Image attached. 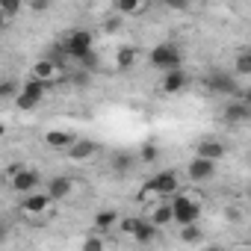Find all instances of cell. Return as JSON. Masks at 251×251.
I'll return each mask as SVG.
<instances>
[{
	"instance_id": "cell-1",
	"label": "cell",
	"mask_w": 251,
	"mask_h": 251,
	"mask_svg": "<svg viewBox=\"0 0 251 251\" xmlns=\"http://www.w3.org/2000/svg\"><path fill=\"white\" fill-rule=\"evenodd\" d=\"M148 195H157V198H175V195H180V177H177V172H160L157 177H151L145 183V189L139 192V201H145Z\"/></svg>"
},
{
	"instance_id": "cell-2",
	"label": "cell",
	"mask_w": 251,
	"mask_h": 251,
	"mask_svg": "<svg viewBox=\"0 0 251 251\" xmlns=\"http://www.w3.org/2000/svg\"><path fill=\"white\" fill-rule=\"evenodd\" d=\"M172 210H175V222L180 227L198 225V219H201V201L192 198V195H186V192H180V195L172 198Z\"/></svg>"
},
{
	"instance_id": "cell-3",
	"label": "cell",
	"mask_w": 251,
	"mask_h": 251,
	"mask_svg": "<svg viewBox=\"0 0 251 251\" xmlns=\"http://www.w3.org/2000/svg\"><path fill=\"white\" fill-rule=\"evenodd\" d=\"M62 53L65 56H71V59H86L89 53H95V48H92V33L89 30H71L68 36H65V42H62Z\"/></svg>"
},
{
	"instance_id": "cell-4",
	"label": "cell",
	"mask_w": 251,
	"mask_h": 251,
	"mask_svg": "<svg viewBox=\"0 0 251 251\" xmlns=\"http://www.w3.org/2000/svg\"><path fill=\"white\" fill-rule=\"evenodd\" d=\"M148 62H151L154 68H160L163 74L177 71V68H180V50H177L175 45H169V42L154 45V48H151V53H148Z\"/></svg>"
},
{
	"instance_id": "cell-5",
	"label": "cell",
	"mask_w": 251,
	"mask_h": 251,
	"mask_svg": "<svg viewBox=\"0 0 251 251\" xmlns=\"http://www.w3.org/2000/svg\"><path fill=\"white\" fill-rule=\"evenodd\" d=\"M48 95V83H39V80H27L24 83V89H21V95H18V106L21 109H33V106H39L42 103V98Z\"/></svg>"
},
{
	"instance_id": "cell-6",
	"label": "cell",
	"mask_w": 251,
	"mask_h": 251,
	"mask_svg": "<svg viewBox=\"0 0 251 251\" xmlns=\"http://www.w3.org/2000/svg\"><path fill=\"white\" fill-rule=\"evenodd\" d=\"M53 207V198L48 195V189H39V192H30L21 198V213H30V216H39V213H48Z\"/></svg>"
},
{
	"instance_id": "cell-7",
	"label": "cell",
	"mask_w": 251,
	"mask_h": 251,
	"mask_svg": "<svg viewBox=\"0 0 251 251\" xmlns=\"http://www.w3.org/2000/svg\"><path fill=\"white\" fill-rule=\"evenodd\" d=\"M207 89H213L216 95H233L236 92V77L222 71V68H213L207 74Z\"/></svg>"
},
{
	"instance_id": "cell-8",
	"label": "cell",
	"mask_w": 251,
	"mask_h": 251,
	"mask_svg": "<svg viewBox=\"0 0 251 251\" xmlns=\"http://www.w3.org/2000/svg\"><path fill=\"white\" fill-rule=\"evenodd\" d=\"M186 175H189V180L204 183V180H210V177L216 175V163H210V160H204V157H192L189 166H186Z\"/></svg>"
},
{
	"instance_id": "cell-9",
	"label": "cell",
	"mask_w": 251,
	"mask_h": 251,
	"mask_svg": "<svg viewBox=\"0 0 251 251\" xmlns=\"http://www.w3.org/2000/svg\"><path fill=\"white\" fill-rule=\"evenodd\" d=\"M39 172H33V169H24L21 175H15L12 177V189L15 192H21V198L24 195H30V192H39Z\"/></svg>"
},
{
	"instance_id": "cell-10",
	"label": "cell",
	"mask_w": 251,
	"mask_h": 251,
	"mask_svg": "<svg viewBox=\"0 0 251 251\" xmlns=\"http://www.w3.org/2000/svg\"><path fill=\"white\" fill-rule=\"evenodd\" d=\"M65 154H68L71 163H86V160H92V157L98 154V142H92V139H77Z\"/></svg>"
},
{
	"instance_id": "cell-11",
	"label": "cell",
	"mask_w": 251,
	"mask_h": 251,
	"mask_svg": "<svg viewBox=\"0 0 251 251\" xmlns=\"http://www.w3.org/2000/svg\"><path fill=\"white\" fill-rule=\"evenodd\" d=\"M71 189H74V180H71V177H65V175H59V177H50V180H48V195H50L53 201L68 198V195H71Z\"/></svg>"
},
{
	"instance_id": "cell-12",
	"label": "cell",
	"mask_w": 251,
	"mask_h": 251,
	"mask_svg": "<svg viewBox=\"0 0 251 251\" xmlns=\"http://www.w3.org/2000/svg\"><path fill=\"white\" fill-rule=\"evenodd\" d=\"M45 142H48V148L68 151V148L77 142V136H74V133H68V130H48V133H45Z\"/></svg>"
},
{
	"instance_id": "cell-13",
	"label": "cell",
	"mask_w": 251,
	"mask_h": 251,
	"mask_svg": "<svg viewBox=\"0 0 251 251\" xmlns=\"http://www.w3.org/2000/svg\"><path fill=\"white\" fill-rule=\"evenodd\" d=\"M195 157H204V160H210V163H219L222 157H225V145L222 142H216V139H201L198 142V154Z\"/></svg>"
},
{
	"instance_id": "cell-14",
	"label": "cell",
	"mask_w": 251,
	"mask_h": 251,
	"mask_svg": "<svg viewBox=\"0 0 251 251\" xmlns=\"http://www.w3.org/2000/svg\"><path fill=\"white\" fill-rule=\"evenodd\" d=\"M148 9H151L148 0H118V3H115V12L118 15H142Z\"/></svg>"
},
{
	"instance_id": "cell-15",
	"label": "cell",
	"mask_w": 251,
	"mask_h": 251,
	"mask_svg": "<svg viewBox=\"0 0 251 251\" xmlns=\"http://www.w3.org/2000/svg\"><path fill=\"white\" fill-rule=\"evenodd\" d=\"M53 74H56V65H53L50 59H39V62L30 68V77H33V80H39V83H50V80H53Z\"/></svg>"
},
{
	"instance_id": "cell-16",
	"label": "cell",
	"mask_w": 251,
	"mask_h": 251,
	"mask_svg": "<svg viewBox=\"0 0 251 251\" xmlns=\"http://www.w3.org/2000/svg\"><path fill=\"white\" fill-rule=\"evenodd\" d=\"M183 86H186V74H183L180 68L163 74V92H166V95H175V92H180Z\"/></svg>"
},
{
	"instance_id": "cell-17",
	"label": "cell",
	"mask_w": 251,
	"mask_h": 251,
	"mask_svg": "<svg viewBox=\"0 0 251 251\" xmlns=\"http://www.w3.org/2000/svg\"><path fill=\"white\" fill-rule=\"evenodd\" d=\"M157 227H163V225H169V222H175V210H172V201H163V204H157L154 210H151V216H148Z\"/></svg>"
},
{
	"instance_id": "cell-18",
	"label": "cell",
	"mask_w": 251,
	"mask_h": 251,
	"mask_svg": "<svg viewBox=\"0 0 251 251\" xmlns=\"http://www.w3.org/2000/svg\"><path fill=\"white\" fill-rule=\"evenodd\" d=\"M248 115H251V106H248L242 98H239V103L233 100V103L225 106V118H227V121H248Z\"/></svg>"
},
{
	"instance_id": "cell-19",
	"label": "cell",
	"mask_w": 251,
	"mask_h": 251,
	"mask_svg": "<svg viewBox=\"0 0 251 251\" xmlns=\"http://www.w3.org/2000/svg\"><path fill=\"white\" fill-rule=\"evenodd\" d=\"M118 225H121V219H118L115 210H100V213H95V227H98V230H112V227H118Z\"/></svg>"
},
{
	"instance_id": "cell-20",
	"label": "cell",
	"mask_w": 251,
	"mask_h": 251,
	"mask_svg": "<svg viewBox=\"0 0 251 251\" xmlns=\"http://www.w3.org/2000/svg\"><path fill=\"white\" fill-rule=\"evenodd\" d=\"M133 239H136V242H154V239H157V225H154L151 219H142V225H139V230H136Z\"/></svg>"
},
{
	"instance_id": "cell-21",
	"label": "cell",
	"mask_w": 251,
	"mask_h": 251,
	"mask_svg": "<svg viewBox=\"0 0 251 251\" xmlns=\"http://www.w3.org/2000/svg\"><path fill=\"white\" fill-rule=\"evenodd\" d=\"M139 59V53H136V48H118V53H115V62H118V68H130L133 62Z\"/></svg>"
},
{
	"instance_id": "cell-22",
	"label": "cell",
	"mask_w": 251,
	"mask_h": 251,
	"mask_svg": "<svg viewBox=\"0 0 251 251\" xmlns=\"http://www.w3.org/2000/svg\"><path fill=\"white\" fill-rule=\"evenodd\" d=\"M233 68H236V74H242V77H251V48H245V50H239V53H236V62H233Z\"/></svg>"
},
{
	"instance_id": "cell-23",
	"label": "cell",
	"mask_w": 251,
	"mask_h": 251,
	"mask_svg": "<svg viewBox=\"0 0 251 251\" xmlns=\"http://www.w3.org/2000/svg\"><path fill=\"white\" fill-rule=\"evenodd\" d=\"M139 225H142V216H130V219H121L118 230H121V233H127V236H136Z\"/></svg>"
},
{
	"instance_id": "cell-24",
	"label": "cell",
	"mask_w": 251,
	"mask_h": 251,
	"mask_svg": "<svg viewBox=\"0 0 251 251\" xmlns=\"http://www.w3.org/2000/svg\"><path fill=\"white\" fill-rule=\"evenodd\" d=\"M198 239H201L198 225H186V227H180V242H198Z\"/></svg>"
},
{
	"instance_id": "cell-25",
	"label": "cell",
	"mask_w": 251,
	"mask_h": 251,
	"mask_svg": "<svg viewBox=\"0 0 251 251\" xmlns=\"http://www.w3.org/2000/svg\"><path fill=\"white\" fill-rule=\"evenodd\" d=\"M80 251H103V236H86L83 239V245H80Z\"/></svg>"
},
{
	"instance_id": "cell-26",
	"label": "cell",
	"mask_w": 251,
	"mask_h": 251,
	"mask_svg": "<svg viewBox=\"0 0 251 251\" xmlns=\"http://www.w3.org/2000/svg\"><path fill=\"white\" fill-rule=\"evenodd\" d=\"M15 92H18L15 80H3V83H0V98H6V100H9V98H15ZM18 95H21V92H18ZM15 100H18V98H15Z\"/></svg>"
},
{
	"instance_id": "cell-27",
	"label": "cell",
	"mask_w": 251,
	"mask_h": 251,
	"mask_svg": "<svg viewBox=\"0 0 251 251\" xmlns=\"http://www.w3.org/2000/svg\"><path fill=\"white\" fill-rule=\"evenodd\" d=\"M142 160H145V163H154V160H157V148H154V145H145V148H142Z\"/></svg>"
},
{
	"instance_id": "cell-28",
	"label": "cell",
	"mask_w": 251,
	"mask_h": 251,
	"mask_svg": "<svg viewBox=\"0 0 251 251\" xmlns=\"http://www.w3.org/2000/svg\"><path fill=\"white\" fill-rule=\"evenodd\" d=\"M127 163H130L127 157H115V169H127Z\"/></svg>"
},
{
	"instance_id": "cell-29",
	"label": "cell",
	"mask_w": 251,
	"mask_h": 251,
	"mask_svg": "<svg viewBox=\"0 0 251 251\" xmlns=\"http://www.w3.org/2000/svg\"><path fill=\"white\" fill-rule=\"evenodd\" d=\"M242 100H245V103H248V106H251V86H248V89H245V92H242Z\"/></svg>"
},
{
	"instance_id": "cell-30",
	"label": "cell",
	"mask_w": 251,
	"mask_h": 251,
	"mask_svg": "<svg viewBox=\"0 0 251 251\" xmlns=\"http://www.w3.org/2000/svg\"><path fill=\"white\" fill-rule=\"evenodd\" d=\"M204 251H222V248H219V245H210V248H204Z\"/></svg>"
},
{
	"instance_id": "cell-31",
	"label": "cell",
	"mask_w": 251,
	"mask_h": 251,
	"mask_svg": "<svg viewBox=\"0 0 251 251\" xmlns=\"http://www.w3.org/2000/svg\"><path fill=\"white\" fill-rule=\"evenodd\" d=\"M236 251H251V245H248V248H236Z\"/></svg>"
},
{
	"instance_id": "cell-32",
	"label": "cell",
	"mask_w": 251,
	"mask_h": 251,
	"mask_svg": "<svg viewBox=\"0 0 251 251\" xmlns=\"http://www.w3.org/2000/svg\"><path fill=\"white\" fill-rule=\"evenodd\" d=\"M248 198H251V186H248Z\"/></svg>"
}]
</instances>
